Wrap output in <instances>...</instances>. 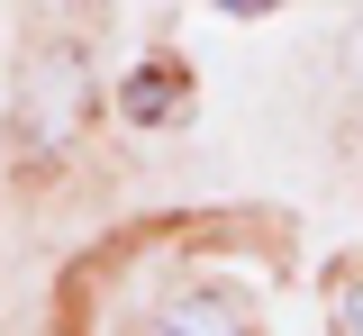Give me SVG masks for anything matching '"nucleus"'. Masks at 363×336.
<instances>
[{"label": "nucleus", "instance_id": "nucleus-2", "mask_svg": "<svg viewBox=\"0 0 363 336\" xmlns=\"http://www.w3.org/2000/svg\"><path fill=\"white\" fill-rule=\"evenodd\" d=\"M164 327H245V300L236 291H182L164 309Z\"/></svg>", "mask_w": 363, "mask_h": 336}, {"label": "nucleus", "instance_id": "nucleus-1", "mask_svg": "<svg viewBox=\"0 0 363 336\" xmlns=\"http://www.w3.org/2000/svg\"><path fill=\"white\" fill-rule=\"evenodd\" d=\"M82 118H91V73H82V55H73V46L37 55L28 100H18V145H28V155H64V145L82 137Z\"/></svg>", "mask_w": 363, "mask_h": 336}, {"label": "nucleus", "instance_id": "nucleus-3", "mask_svg": "<svg viewBox=\"0 0 363 336\" xmlns=\"http://www.w3.org/2000/svg\"><path fill=\"white\" fill-rule=\"evenodd\" d=\"M173 91H191V82H182V73H164V64H145L128 91H118V109H128V118H173Z\"/></svg>", "mask_w": 363, "mask_h": 336}, {"label": "nucleus", "instance_id": "nucleus-4", "mask_svg": "<svg viewBox=\"0 0 363 336\" xmlns=\"http://www.w3.org/2000/svg\"><path fill=\"white\" fill-rule=\"evenodd\" d=\"M336 327H345V336H363V282H345V291H336Z\"/></svg>", "mask_w": 363, "mask_h": 336}]
</instances>
